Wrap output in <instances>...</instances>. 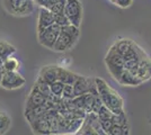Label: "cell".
Segmentation results:
<instances>
[{"mask_svg":"<svg viewBox=\"0 0 151 135\" xmlns=\"http://www.w3.org/2000/svg\"><path fill=\"white\" fill-rule=\"evenodd\" d=\"M94 81L103 105L106 106L109 110H112L115 115H123L124 100L120 96V94L101 78H95Z\"/></svg>","mask_w":151,"mask_h":135,"instance_id":"6da1fadb","label":"cell"},{"mask_svg":"<svg viewBox=\"0 0 151 135\" xmlns=\"http://www.w3.org/2000/svg\"><path fill=\"white\" fill-rule=\"evenodd\" d=\"M79 35H80L79 27L72 25V24L61 26L57 42L53 46V51L65 52L71 50L77 43V41L79 39Z\"/></svg>","mask_w":151,"mask_h":135,"instance_id":"7a4b0ae2","label":"cell"},{"mask_svg":"<svg viewBox=\"0 0 151 135\" xmlns=\"http://www.w3.org/2000/svg\"><path fill=\"white\" fill-rule=\"evenodd\" d=\"M105 64L111 76L117 81L123 71L125 70V66H124V59L122 58V55L117 52L114 45H112L107 52L105 56Z\"/></svg>","mask_w":151,"mask_h":135,"instance_id":"3957f363","label":"cell"},{"mask_svg":"<svg viewBox=\"0 0 151 135\" xmlns=\"http://www.w3.org/2000/svg\"><path fill=\"white\" fill-rule=\"evenodd\" d=\"M7 11L15 16H26L34 10V0H4Z\"/></svg>","mask_w":151,"mask_h":135,"instance_id":"277c9868","label":"cell"},{"mask_svg":"<svg viewBox=\"0 0 151 135\" xmlns=\"http://www.w3.org/2000/svg\"><path fill=\"white\" fill-rule=\"evenodd\" d=\"M64 15L68 17L70 24L79 27L82 19V5L80 0H67Z\"/></svg>","mask_w":151,"mask_h":135,"instance_id":"5b68a950","label":"cell"},{"mask_svg":"<svg viewBox=\"0 0 151 135\" xmlns=\"http://www.w3.org/2000/svg\"><path fill=\"white\" fill-rule=\"evenodd\" d=\"M25 82V78L18 71H5L0 81V87L7 90H14L23 87Z\"/></svg>","mask_w":151,"mask_h":135,"instance_id":"8992f818","label":"cell"},{"mask_svg":"<svg viewBox=\"0 0 151 135\" xmlns=\"http://www.w3.org/2000/svg\"><path fill=\"white\" fill-rule=\"evenodd\" d=\"M60 28H61V26H59L58 24H53L50 27L43 29L42 32L37 33V39L40 44L50 49V50H53V46L57 42L58 35L60 33Z\"/></svg>","mask_w":151,"mask_h":135,"instance_id":"52a82bcc","label":"cell"},{"mask_svg":"<svg viewBox=\"0 0 151 135\" xmlns=\"http://www.w3.org/2000/svg\"><path fill=\"white\" fill-rule=\"evenodd\" d=\"M73 87V92L76 96H80L83 94H87L90 90L95 87L94 79H89V78L82 77V76H78L76 79V81L72 84Z\"/></svg>","mask_w":151,"mask_h":135,"instance_id":"ba28073f","label":"cell"},{"mask_svg":"<svg viewBox=\"0 0 151 135\" xmlns=\"http://www.w3.org/2000/svg\"><path fill=\"white\" fill-rule=\"evenodd\" d=\"M53 24H55L54 14L52 13L50 9H47L45 7H41L37 17V33L42 32L43 29L50 27Z\"/></svg>","mask_w":151,"mask_h":135,"instance_id":"9c48e42d","label":"cell"},{"mask_svg":"<svg viewBox=\"0 0 151 135\" xmlns=\"http://www.w3.org/2000/svg\"><path fill=\"white\" fill-rule=\"evenodd\" d=\"M47 97L38 89L37 87L34 84V87L32 88L29 96L26 100V107H33V106H41V105H45L47 101Z\"/></svg>","mask_w":151,"mask_h":135,"instance_id":"30bf717a","label":"cell"},{"mask_svg":"<svg viewBox=\"0 0 151 135\" xmlns=\"http://www.w3.org/2000/svg\"><path fill=\"white\" fill-rule=\"evenodd\" d=\"M58 72H59V65H45L41 69L40 73H38V77L42 78L45 82L51 84L52 82L59 80Z\"/></svg>","mask_w":151,"mask_h":135,"instance_id":"8fae6325","label":"cell"},{"mask_svg":"<svg viewBox=\"0 0 151 135\" xmlns=\"http://www.w3.org/2000/svg\"><path fill=\"white\" fill-rule=\"evenodd\" d=\"M117 82L123 86H132V87H135V86H140L141 84H143L140 79L135 77L133 73H131L129 70H124L123 73L121 74V77L119 78Z\"/></svg>","mask_w":151,"mask_h":135,"instance_id":"7c38bea8","label":"cell"},{"mask_svg":"<svg viewBox=\"0 0 151 135\" xmlns=\"http://www.w3.org/2000/svg\"><path fill=\"white\" fill-rule=\"evenodd\" d=\"M58 73H59V80L62 81L64 84H73L76 79L79 76L77 73H73L71 71L64 69L62 66H59V72Z\"/></svg>","mask_w":151,"mask_h":135,"instance_id":"4fadbf2b","label":"cell"},{"mask_svg":"<svg viewBox=\"0 0 151 135\" xmlns=\"http://www.w3.org/2000/svg\"><path fill=\"white\" fill-rule=\"evenodd\" d=\"M82 122H83V118H79V117L70 119L69 123H68V126H67V129H65V133L67 134H76V133H78V131L81 127Z\"/></svg>","mask_w":151,"mask_h":135,"instance_id":"5bb4252c","label":"cell"},{"mask_svg":"<svg viewBox=\"0 0 151 135\" xmlns=\"http://www.w3.org/2000/svg\"><path fill=\"white\" fill-rule=\"evenodd\" d=\"M20 63L18 59L10 55L4 60V70L5 71H18Z\"/></svg>","mask_w":151,"mask_h":135,"instance_id":"9a60e30c","label":"cell"},{"mask_svg":"<svg viewBox=\"0 0 151 135\" xmlns=\"http://www.w3.org/2000/svg\"><path fill=\"white\" fill-rule=\"evenodd\" d=\"M15 52H16L15 46H13V45L9 44V43L0 41V58L5 60V59L10 56V55H14Z\"/></svg>","mask_w":151,"mask_h":135,"instance_id":"2e32d148","label":"cell"},{"mask_svg":"<svg viewBox=\"0 0 151 135\" xmlns=\"http://www.w3.org/2000/svg\"><path fill=\"white\" fill-rule=\"evenodd\" d=\"M10 126V117L5 111L0 110V134L6 133Z\"/></svg>","mask_w":151,"mask_h":135,"instance_id":"e0dca14e","label":"cell"},{"mask_svg":"<svg viewBox=\"0 0 151 135\" xmlns=\"http://www.w3.org/2000/svg\"><path fill=\"white\" fill-rule=\"evenodd\" d=\"M64 88V84L60 80H57L50 84V89L52 95L55 97H62V91Z\"/></svg>","mask_w":151,"mask_h":135,"instance_id":"ac0fdd59","label":"cell"},{"mask_svg":"<svg viewBox=\"0 0 151 135\" xmlns=\"http://www.w3.org/2000/svg\"><path fill=\"white\" fill-rule=\"evenodd\" d=\"M63 99H72L75 98V92H73V87L72 84H64V88L62 91Z\"/></svg>","mask_w":151,"mask_h":135,"instance_id":"d6986e66","label":"cell"},{"mask_svg":"<svg viewBox=\"0 0 151 135\" xmlns=\"http://www.w3.org/2000/svg\"><path fill=\"white\" fill-rule=\"evenodd\" d=\"M54 21L55 24H58L59 26H64V25H69L70 21L68 19V17L63 14H54Z\"/></svg>","mask_w":151,"mask_h":135,"instance_id":"ffe728a7","label":"cell"},{"mask_svg":"<svg viewBox=\"0 0 151 135\" xmlns=\"http://www.w3.org/2000/svg\"><path fill=\"white\" fill-rule=\"evenodd\" d=\"M114 5L121 7V8H127L132 5L133 0H109Z\"/></svg>","mask_w":151,"mask_h":135,"instance_id":"44dd1931","label":"cell"},{"mask_svg":"<svg viewBox=\"0 0 151 135\" xmlns=\"http://www.w3.org/2000/svg\"><path fill=\"white\" fill-rule=\"evenodd\" d=\"M34 2L38 5L40 7H46L47 6V2H49V0H34Z\"/></svg>","mask_w":151,"mask_h":135,"instance_id":"7402d4cb","label":"cell"},{"mask_svg":"<svg viewBox=\"0 0 151 135\" xmlns=\"http://www.w3.org/2000/svg\"><path fill=\"white\" fill-rule=\"evenodd\" d=\"M4 59L0 58V81H1V78H2V74H4Z\"/></svg>","mask_w":151,"mask_h":135,"instance_id":"603a6c76","label":"cell"}]
</instances>
